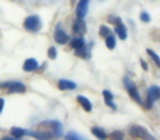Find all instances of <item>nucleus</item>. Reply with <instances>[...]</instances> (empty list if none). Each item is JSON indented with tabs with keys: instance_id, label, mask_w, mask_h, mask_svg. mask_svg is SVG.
I'll return each instance as SVG.
<instances>
[{
	"instance_id": "obj_1",
	"label": "nucleus",
	"mask_w": 160,
	"mask_h": 140,
	"mask_svg": "<svg viewBox=\"0 0 160 140\" xmlns=\"http://www.w3.org/2000/svg\"><path fill=\"white\" fill-rule=\"evenodd\" d=\"M63 135V128L58 121H44L38 125L37 130L31 132V136L35 139H55Z\"/></svg>"
},
{
	"instance_id": "obj_2",
	"label": "nucleus",
	"mask_w": 160,
	"mask_h": 140,
	"mask_svg": "<svg viewBox=\"0 0 160 140\" xmlns=\"http://www.w3.org/2000/svg\"><path fill=\"white\" fill-rule=\"evenodd\" d=\"M70 46L75 49L76 56L83 58V59H88V56H90V48L87 49V44H86L83 35H78L76 38H73L72 41H70Z\"/></svg>"
},
{
	"instance_id": "obj_3",
	"label": "nucleus",
	"mask_w": 160,
	"mask_h": 140,
	"mask_svg": "<svg viewBox=\"0 0 160 140\" xmlns=\"http://www.w3.org/2000/svg\"><path fill=\"white\" fill-rule=\"evenodd\" d=\"M0 90H6L8 94H22L27 91V87L21 81H4L0 83Z\"/></svg>"
},
{
	"instance_id": "obj_4",
	"label": "nucleus",
	"mask_w": 160,
	"mask_h": 140,
	"mask_svg": "<svg viewBox=\"0 0 160 140\" xmlns=\"http://www.w3.org/2000/svg\"><path fill=\"white\" fill-rule=\"evenodd\" d=\"M24 28H25V30H28V31H31V32H38V31L42 28L41 17L35 16V14L28 16L27 18L24 20Z\"/></svg>"
},
{
	"instance_id": "obj_5",
	"label": "nucleus",
	"mask_w": 160,
	"mask_h": 140,
	"mask_svg": "<svg viewBox=\"0 0 160 140\" xmlns=\"http://www.w3.org/2000/svg\"><path fill=\"white\" fill-rule=\"evenodd\" d=\"M129 135L133 139H145V140H155L152 135L148 132V129H145L143 126H139V125H133L129 129Z\"/></svg>"
},
{
	"instance_id": "obj_6",
	"label": "nucleus",
	"mask_w": 160,
	"mask_h": 140,
	"mask_svg": "<svg viewBox=\"0 0 160 140\" xmlns=\"http://www.w3.org/2000/svg\"><path fill=\"white\" fill-rule=\"evenodd\" d=\"M124 84H125V87H127V91L129 93V95L132 97L133 101L138 102V104H143V101H142V97H141V94H139L136 85L133 84V83L129 79H128V77H124Z\"/></svg>"
},
{
	"instance_id": "obj_7",
	"label": "nucleus",
	"mask_w": 160,
	"mask_h": 140,
	"mask_svg": "<svg viewBox=\"0 0 160 140\" xmlns=\"http://www.w3.org/2000/svg\"><path fill=\"white\" fill-rule=\"evenodd\" d=\"M112 24H115V34L118 35L119 39H122V41H125L128 36V32H127V27L124 25V22H122V20L119 18V17H114L112 20Z\"/></svg>"
},
{
	"instance_id": "obj_8",
	"label": "nucleus",
	"mask_w": 160,
	"mask_h": 140,
	"mask_svg": "<svg viewBox=\"0 0 160 140\" xmlns=\"http://www.w3.org/2000/svg\"><path fill=\"white\" fill-rule=\"evenodd\" d=\"M53 39H55V42L59 45H66L70 38H69V35L61 28V25L58 24L55 28V32H53Z\"/></svg>"
},
{
	"instance_id": "obj_9",
	"label": "nucleus",
	"mask_w": 160,
	"mask_h": 140,
	"mask_svg": "<svg viewBox=\"0 0 160 140\" xmlns=\"http://www.w3.org/2000/svg\"><path fill=\"white\" fill-rule=\"evenodd\" d=\"M88 3H90V0H79L78 6H76V16H78V18H84L87 16Z\"/></svg>"
},
{
	"instance_id": "obj_10",
	"label": "nucleus",
	"mask_w": 160,
	"mask_h": 140,
	"mask_svg": "<svg viewBox=\"0 0 160 140\" xmlns=\"http://www.w3.org/2000/svg\"><path fill=\"white\" fill-rule=\"evenodd\" d=\"M73 34L76 35H84L87 32V27H86V22L83 21V18H78L73 22Z\"/></svg>"
},
{
	"instance_id": "obj_11",
	"label": "nucleus",
	"mask_w": 160,
	"mask_h": 140,
	"mask_svg": "<svg viewBox=\"0 0 160 140\" xmlns=\"http://www.w3.org/2000/svg\"><path fill=\"white\" fill-rule=\"evenodd\" d=\"M58 87H59V90H62V91H72V90H76L78 84H76L75 81H70V80L61 79L58 81Z\"/></svg>"
},
{
	"instance_id": "obj_12",
	"label": "nucleus",
	"mask_w": 160,
	"mask_h": 140,
	"mask_svg": "<svg viewBox=\"0 0 160 140\" xmlns=\"http://www.w3.org/2000/svg\"><path fill=\"white\" fill-rule=\"evenodd\" d=\"M38 67H39V63L37 62V59H34V58L27 59V60L22 63V69H24V71H35Z\"/></svg>"
},
{
	"instance_id": "obj_13",
	"label": "nucleus",
	"mask_w": 160,
	"mask_h": 140,
	"mask_svg": "<svg viewBox=\"0 0 160 140\" xmlns=\"http://www.w3.org/2000/svg\"><path fill=\"white\" fill-rule=\"evenodd\" d=\"M78 102L80 105L83 107V109L86 111V112H90L91 109H93V104H91V101L87 98V97H84V95H78Z\"/></svg>"
},
{
	"instance_id": "obj_14",
	"label": "nucleus",
	"mask_w": 160,
	"mask_h": 140,
	"mask_svg": "<svg viewBox=\"0 0 160 140\" xmlns=\"http://www.w3.org/2000/svg\"><path fill=\"white\" fill-rule=\"evenodd\" d=\"M102 95H104L105 104H107L112 111H117V105L112 102L114 101V94L111 93V91H108V90H104V91H102Z\"/></svg>"
},
{
	"instance_id": "obj_15",
	"label": "nucleus",
	"mask_w": 160,
	"mask_h": 140,
	"mask_svg": "<svg viewBox=\"0 0 160 140\" xmlns=\"http://www.w3.org/2000/svg\"><path fill=\"white\" fill-rule=\"evenodd\" d=\"M148 97H150L153 101H158L160 98V87H158V85H152V87L148 90Z\"/></svg>"
},
{
	"instance_id": "obj_16",
	"label": "nucleus",
	"mask_w": 160,
	"mask_h": 140,
	"mask_svg": "<svg viewBox=\"0 0 160 140\" xmlns=\"http://www.w3.org/2000/svg\"><path fill=\"white\" fill-rule=\"evenodd\" d=\"M27 130L21 129V128H11L10 129V135L13 136L14 139H22L25 135H27Z\"/></svg>"
},
{
	"instance_id": "obj_17",
	"label": "nucleus",
	"mask_w": 160,
	"mask_h": 140,
	"mask_svg": "<svg viewBox=\"0 0 160 140\" xmlns=\"http://www.w3.org/2000/svg\"><path fill=\"white\" fill-rule=\"evenodd\" d=\"M91 133H93L97 139H107L108 138V135L105 133V130L102 129V128H98V126L91 128Z\"/></svg>"
},
{
	"instance_id": "obj_18",
	"label": "nucleus",
	"mask_w": 160,
	"mask_h": 140,
	"mask_svg": "<svg viewBox=\"0 0 160 140\" xmlns=\"http://www.w3.org/2000/svg\"><path fill=\"white\" fill-rule=\"evenodd\" d=\"M105 45H107L108 49H115V46H117L115 35H112V34H108V35L105 36Z\"/></svg>"
},
{
	"instance_id": "obj_19",
	"label": "nucleus",
	"mask_w": 160,
	"mask_h": 140,
	"mask_svg": "<svg viewBox=\"0 0 160 140\" xmlns=\"http://www.w3.org/2000/svg\"><path fill=\"white\" fill-rule=\"evenodd\" d=\"M146 52H148V55H149L150 58H152V60L155 62V65H156V66L159 67V66H160V59H159L158 53H156V52H153V51H152V49H149V48H148V49H146Z\"/></svg>"
},
{
	"instance_id": "obj_20",
	"label": "nucleus",
	"mask_w": 160,
	"mask_h": 140,
	"mask_svg": "<svg viewBox=\"0 0 160 140\" xmlns=\"http://www.w3.org/2000/svg\"><path fill=\"white\" fill-rule=\"evenodd\" d=\"M98 34H100V36H101V38H105L108 34H111V30L107 27V25H101V27H100V30H98Z\"/></svg>"
},
{
	"instance_id": "obj_21",
	"label": "nucleus",
	"mask_w": 160,
	"mask_h": 140,
	"mask_svg": "<svg viewBox=\"0 0 160 140\" xmlns=\"http://www.w3.org/2000/svg\"><path fill=\"white\" fill-rule=\"evenodd\" d=\"M65 139H68V140H82L83 136H79L76 132H69L68 135H65Z\"/></svg>"
},
{
	"instance_id": "obj_22",
	"label": "nucleus",
	"mask_w": 160,
	"mask_h": 140,
	"mask_svg": "<svg viewBox=\"0 0 160 140\" xmlns=\"http://www.w3.org/2000/svg\"><path fill=\"white\" fill-rule=\"evenodd\" d=\"M48 56H49V59L56 58V48L55 46H51L49 49H48Z\"/></svg>"
},
{
	"instance_id": "obj_23",
	"label": "nucleus",
	"mask_w": 160,
	"mask_h": 140,
	"mask_svg": "<svg viewBox=\"0 0 160 140\" xmlns=\"http://www.w3.org/2000/svg\"><path fill=\"white\" fill-rule=\"evenodd\" d=\"M141 20L143 22H149L150 21V16L146 13V11H142V13H141Z\"/></svg>"
},
{
	"instance_id": "obj_24",
	"label": "nucleus",
	"mask_w": 160,
	"mask_h": 140,
	"mask_svg": "<svg viewBox=\"0 0 160 140\" xmlns=\"http://www.w3.org/2000/svg\"><path fill=\"white\" fill-rule=\"evenodd\" d=\"M111 138L112 139H124V133L122 132H112L111 133Z\"/></svg>"
},
{
	"instance_id": "obj_25",
	"label": "nucleus",
	"mask_w": 160,
	"mask_h": 140,
	"mask_svg": "<svg viewBox=\"0 0 160 140\" xmlns=\"http://www.w3.org/2000/svg\"><path fill=\"white\" fill-rule=\"evenodd\" d=\"M153 102H155V101H153V99H152V98H150V97H148L146 102H145V107H146V108H148V109H150V108H152V107H153Z\"/></svg>"
},
{
	"instance_id": "obj_26",
	"label": "nucleus",
	"mask_w": 160,
	"mask_h": 140,
	"mask_svg": "<svg viewBox=\"0 0 160 140\" xmlns=\"http://www.w3.org/2000/svg\"><path fill=\"white\" fill-rule=\"evenodd\" d=\"M141 65H142V69L146 71V70H148V65H146V62H145L143 59H141Z\"/></svg>"
},
{
	"instance_id": "obj_27",
	"label": "nucleus",
	"mask_w": 160,
	"mask_h": 140,
	"mask_svg": "<svg viewBox=\"0 0 160 140\" xmlns=\"http://www.w3.org/2000/svg\"><path fill=\"white\" fill-rule=\"evenodd\" d=\"M3 108H4V98H0V113L3 112Z\"/></svg>"
}]
</instances>
